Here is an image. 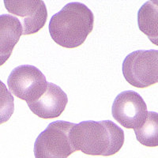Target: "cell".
Returning <instances> with one entry per match:
<instances>
[{
    "label": "cell",
    "mask_w": 158,
    "mask_h": 158,
    "mask_svg": "<svg viewBox=\"0 0 158 158\" xmlns=\"http://www.w3.org/2000/svg\"><path fill=\"white\" fill-rule=\"evenodd\" d=\"M74 123L59 120L51 123L36 139V158H67L76 152L70 138Z\"/></svg>",
    "instance_id": "3957f363"
},
{
    "label": "cell",
    "mask_w": 158,
    "mask_h": 158,
    "mask_svg": "<svg viewBox=\"0 0 158 158\" xmlns=\"http://www.w3.org/2000/svg\"><path fill=\"white\" fill-rule=\"evenodd\" d=\"M137 140L147 147L158 146V113L148 111L146 118L140 127L135 129Z\"/></svg>",
    "instance_id": "8fae6325"
},
{
    "label": "cell",
    "mask_w": 158,
    "mask_h": 158,
    "mask_svg": "<svg viewBox=\"0 0 158 158\" xmlns=\"http://www.w3.org/2000/svg\"><path fill=\"white\" fill-rule=\"evenodd\" d=\"M4 4L8 12L19 20L22 35L36 33L47 22V7L41 0H5Z\"/></svg>",
    "instance_id": "52a82bcc"
},
{
    "label": "cell",
    "mask_w": 158,
    "mask_h": 158,
    "mask_svg": "<svg viewBox=\"0 0 158 158\" xmlns=\"http://www.w3.org/2000/svg\"><path fill=\"white\" fill-rule=\"evenodd\" d=\"M111 113L121 126L135 130L146 119L147 106L138 93L128 90L122 92L115 97L111 107Z\"/></svg>",
    "instance_id": "8992f818"
},
{
    "label": "cell",
    "mask_w": 158,
    "mask_h": 158,
    "mask_svg": "<svg viewBox=\"0 0 158 158\" xmlns=\"http://www.w3.org/2000/svg\"><path fill=\"white\" fill-rule=\"evenodd\" d=\"M70 138L75 151L90 156H109L120 150L124 144V132L111 120L83 121L74 124Z\"/></svg>",
    "instance_id": "6da1fadb"
},
{
    "label": "cell",
    "mask_w": 158,
    "mask_h": 158,
    "mask_svg": "<svg viewBox=\"0 0 158 158\" xmlns=\"http://www.w3.org/2000/svg\"><path fill=\"white\" fill-rule=\"evenodd\" d=\"M138 28L153 44L158 46V0L148 1L138 12Z\"/></svg>",
    "instance_id": "30bf717a"
},
{
    "label": "cell",
    "mask_w": 158,
    "mask_h": 158,
    "mask_svg": "<svg viewBox=\"0 0 158 158\" xmlns=\"http://www.w3.org/2000/svg\"><path fill=\"white\" fill-rule=\"evenodd\" d=\"M94 15L85 4L70 2L52 17L49 33L57 44L75 48L82 44L93 31Z\"/></svg>",
    "instance_id": "7a4b0ae2"
},
{
    "label": "cell",
    "mask_w": 158,
    "mask_h": 158,
    "mask_svg": "<svg viewBox=\"0 0 158 158\" xmlns=\"http://www.w3.org/2000/svg\"><path fill=\"white\" fill-rule=\"evenodd\" d=\"M15 111V99L0 80V125L9 120Z\"/></svg>",
    "instance_id": "7c38bea8"
},
{
    "label": "cell",
    "mask_w": 158,
    "mask_h": 158,
    "mask_svg": "<svg viewBox=\"0 0 158 158\" xmlns=\"http://www.w3.org/2000/svg\"><path fill=\"white\" fill-rule=\"evenodd\" d=\"M68 98L65 92L57 85L48 82L46 90L36 101L29 103L32 113L45 119L60 116L66 108Z\"/></svg>",
    "instance_id": "ba28073f"
},
{
    "label": "cell",
    "mask_w": 158,
    "mask_h": 158,
    "mask_svg": "<svg viewBox=\"0 0 158 158\" xmlns=\"http://www.w3.org/2000/svg\"><path fill=\"white\" fill-rule=\"evenodd\" d=\"M123 74L132 86L147 88L158 83V50H138L123 62Z\"/></svg>",
    "instance_id": "277c9868"
},
{
    "label": "cell",
    "mask_w": 158,
    "mask_h": 158,
    "mask_svg": "<svg viewBox=\"0 0 158 158\" xmlns=\"http://www.w3.org/2000/svg\"><path fill=\"white\" fill-rule=\"evenodd\" d=\"M22 35V26L16 17L0 15V67L10 57Z\"/></svg>",
    "instance_id": "9c48e42d"
},
{
    "label": "cell",
    "mask_w": 158,
    "mask_h": 158,
    "mask_svg": "<svg viewBox=\"0 0 158 158\" xmlns=\"http://www.w3.org/2000/svg\"><path fill=\"white\" fill-rule=\"evenodd\" d=\"M7 85L10 93L29 104L41 97L48 82L43 73L36 67L22 65L11 71Z\"/></svg>",
    "instance_id": "5b68a950"
}]
</instances>
